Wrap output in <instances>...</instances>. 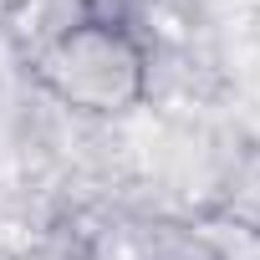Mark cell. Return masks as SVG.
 <instances>
[{
    "mask_svg": "<svg viewBox=\"0 0 260 260\" xmlns=\"http://www.w3.org/2000/svg\"><path fill=\"white\" fill-rule=\"evenodd\" d=\"M82 21H117V26H127V0H82Z\"/></svg>",
    "mask_w": 260,
    "mask_h": 260,
    "instance_id": "obj_2",
    "label": "cell"
},
{
    "mask_svg": "<svg viewBox=\"0 0 260 260\" xmlns=\"http://www.w3.org/2000/svg\"><path fill=\"white\" fill-rule=\"evenodd\" d=\"M36 82L72 112L122 117L148 92V51L117 21H77L41 46Z\"/></svg>",
    "mask_w": 260,
    "mask_h": 260,
    "instance_id": "obj_1",
    "label": "cell"
}]
</instances>
